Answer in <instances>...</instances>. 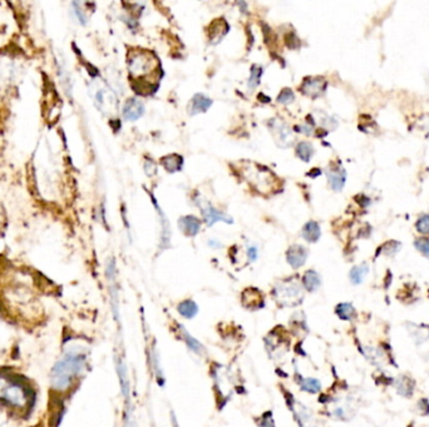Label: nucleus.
I'll return each instance as SVG.
<instances>
[{
    "label": "nucleus",
    "instance_id": "7",
    "mask_svg": "<svg viewBox=\"0 0 429 427\" xmlns=\"http://www.w3.org/2000/svg\"><path fill=\"white\" fill-rule=\"evenodd\" d=\"M326 87V81L323 78H309L304 81L303 93L310 95V97H319L323 94Z\"/></svg>",
    "mask_w": 429,
    "mask_h": 427
},
{
    "label": "nucleus",
    "instance_id": "22",
    "mask_svg": "<svg viewBox=\"0 0 429 427\" xmlns=\"http://www.w3.org/2000/svg\"><path fill=\"white\" fill-rule=\"evenodd\" d=\"M399 392H400L403 396H409V395H412L413 392V387H412V382H410V380H408V378H401L400 381H399Z\"/></svg>",
    "mask_w": 429,
    "mask_h": 427
},
{
    "label": "nucleus",
    "instance_id": "13",
    "mask_svg": "<svg viewBox=\"0 0 429 427\" xmlns=\"http://www.w3.org/2000/svg\"><path fill=\"white\" fill-rule=\"evenodd\" d=\"M296 153H297V156L300 157L303 160H309L310 158H312L314 151H313L312 144H309V143H306V142H303L297 145Z\"/></svg>",
    "mask_w": 429,
    "mask_h": 427
},
{
    "label": "nucleus",
    "instance_id": "20",
    "mask_svg": "<svg viewBox=\"0 0 429 427\" xmlns=\"http://www.w3.org/2000/svg\"><path fill=\"white\" fill-rule=\"evenodd\" d=\"M329 181H330V185L333 186L334 189H342V187L344 186L345 177L344 174H340V172H333L329 174Z\"/></svg>",
    "mask_w": 429,
    "mask_h": 427
},
{
    "label": "nucleus",
    "instance_id": "24",
    "mask_svg": "<svg viewBox=\"0 0 429 427\" xmlns=\"http://www.w3.org/2000/svg\"><path fill=\"white\" fill-rule=\"evenodd\" d=\"M415 247L422 252V253L429 258V238H421L415 240Z\"/></svg>",
    "mask_w": 429,
    "mask_h": 427
},
{
    "label": "nucleus",
    "instance_id": "27",
    "mask_svg": "<svg viewBox=\"0 0 429 427\" xmlns=\"http://www.w3.org/2000/svg\"><path fill=\"white\" fill-rule=\"evenodd\" d=\"M190 337H191V336L186 335V340H187V341H188V345H190V347H191V348H192V349H195V351H196V352H199V351H200V349H201V346H200V345H199V344H197L196 341H195V340H192V338H190Z\"/></svg>",
    "mask_w": 429,
    "mask_h": 427
},
{
    "label": "nucleus",
    "instance_id": "19",
    "mask_svg": "<svg viewBox=\"0 0 429 427\" xmlns=\"http://www.w3.org/2000/svg\"><path fill=\"white\" fill-rule=\"evenodd\" d=\"M182 222L185 223L186 228L185 231L187 232L188 235H196L200 229V223L197 219H195L194 217H187L185 219H182Z\"/></svg>",
    "mask_w": 429,
    "mask_h": 427
},
{
    "label": "nucleus",
    "instance_id": "11",
    "mask_svg": "<svg viewBox=\"0 0 429 427\" xmlns=\"http://www.w3.org/2000/svg\"><path fill=\"white\" fill-rule=\"evenodd\" d=\"M368 273V267L365 265L354 267L350 272V279L354 285H359L363 282L365 274Z\"/></svg>",
    "mask_w": 429,
    "mask_h": 427
},
{
    "label": "nucleus",
    "instance_id": "12",
    "mask_svg": "<svg viewBox=\"0 0 429 427\" xmlns=\"http://www.w3.org/2000/svg\"><path fill=\"white\" fill-rule=\"evenodd\" d=\"M162 163L166 167V169L170 170V172H174V170L180 169L181 165H182V158L178 156H169L166 157L165 160H162Z\"/></svg>",
    "mask_w": 429,
    "mask_h": 427
},
{
    "label": "nucleus",
    "instance_id": "5",
    "mask_svg": "<svg viewBox=\"0 0 429 427\" xmlns=\"http://www.w3.org/2000/svg\"><path fill=\"white\" fill-rule=\"evenodd\" d=\"M144 113V106L141 101L135 98H131L124 103L123 106V117L124 119L129 122H135L140 119Z\"/></svg>",
    "mask_w": 429,
    "mask_h": 427
},
{
    "label": "nucleus",
    "instance_id": "28",
    "mask_svg": "<svg viewBox=\"0 0 429 427\" xmlns=\"http://www.w3.org/2000/svg\"><path fill=\"white\" fill-rule=\"evenodd\" d=\"M236 4L240 6V9L242 10V13H246V4H245V0H236Z\"/></svg>",
    "mask_w": 429,
    "mask_h": 427
},
{
    "label": "nucleus",
    "instance_id": "3",
    "mask_svg": "<svg viewBox=\"0 0 429 427\" xmlns=\"http://www.w3.org/2000/svg\"><path fill=\"white\" fill-rule=\"evenodd\" d=\"M128 69L129 74L133 79L138 81H142L143 79L147 80L148 77H154V74H157L160 68H158V63L153 55L148 52H136V53L131 54L128 62Z\"/></svg>",
    "mask_w": 429,
    "mask_h": 427
},
{
    "label": "nucleus",
    "instance_id": "26",
    "mask_svg": "<svg viewBox=\"0 0 429 427\" xmlns=\"http://www.w3.org/2000/svg\"><path fill=\"white\" fill-rule=\"evenodd\" d=\"M304 388L310 392H317L320 390V383L317 380H312V378H309V380H306L305 383H304Z\"/></svg>",
    "mask_w": 429,
    "mask_h": 427
},
{
    "label": "nucleus",
    "instance_id": "23",
    "mask_svg": "<svg viewBox=\"0 0 429 427\" xmlns=\"http://www.w3.org/2000/svg\"><path fill=\"white\" fill-rule=\"evenodd\" d=\"M295 99V95L294 93H292V90L290 89H284L283 92L280 93V95L278 97V102L281 104H290L292 103Z\"/></svg>",
    "mask_w": 429,
    "mask_h": 427
},
{
    "label": "nucleus",
    "instance_id": "2",
    "mask_svg": "<svg viewBox=\"0 0 429 427\" xmlns=\"http://www.w3.org/2000/svg\"><path fill=\"white\" fill-rule=\"evenodd\" d=\"M83 360L85 357L79 353H69L63 360L59 361L52 376L54 388L64 390L69 387L73 377L83 369Z\"/></svg>",
    "mask_w": 429,
    "mask_h": 427
},
{
    "label": "nucleus",
    "instance_id": "6",
    "mask_svg": "<svg viewBox=\"0 0 429 427\" xmlns=\"http://www.w3.org/2000/svg\"><path fill=\"white\" fill-rule=\"evenodd\" d=\"M270 127H271L272 132H274V134L276 135L278 143L283 142L284 143L283 145H285V147L291 144L292 132L285 123H281V122H279V120L274 119L270 122Z\"/></svg>",
    "mask_w": 429,
    "mask_h": 427
},
{
    "label": "nucleus",
    "instance_id": "15",
    "mask_svg": "<svg viewBox=\"0 0 429 427\" xmlns=\"http://www.w3.org/2000/svg\"><path fill=\"white\" fill-rule=\"evenodd\" d=\"M262 74V69L258 65H254L253 69H251V76L249 79V89L254 90L260 83V77Z\"/></svg>",
    "mask_w": 429,
    "mask_h": 427
},
{
    "label": "nucleus",
    "instance_id": "14",
    "mask_svg": "<svg viewBox=\"0 0 429 427\" xmlns=\"http://www.w3.org/2000/svg\"><path fill=\"white\" fill-rule=\"evenodd\" d=\"M304 285L308 290L314 291L315 288H317V286L320 285V278L315 272L310 271L306 273V276L304 277Z\"/></svg>",
    "mask_w": 429,
    "mask_h": 427
},
{
    "label": "nucleus",
    "instance_id": "21",
    "mask_svg": "<svg viewBox=\"0 0 429 427\" xmlns=\"http://www.w3.org/2000/svg\"><path fill=\"white\" fill-rule=\"evenodd\" d=\"M337 312H338V315L342 317V319L349 320V319H351V316L354 315V308L351 307V304L343 303V304H339V306H338Z\"/></svg>",
    "mask_w": 429,
    "mask_h": 427
},
{
    "label": "nucleus",
    "instance_id": "9",
    "mask_svg": "<svg viewBox=\"0 0 429 427\" xmlns=\"http://www.w3.org/2000/svg\"><path fill=\"white\" fill-rule=\"evenodd\" d=\"M287 260L294 267H300L306 261V253L300 246H294L287 253Z\"/></svg>",
    "mask_w": 429,
    "mask_h": 427
},
{
    "label": "nucleus",
    "instance_id": "10",
    "mask_svg": "<svg viewBox=\"0 0 429 427\" xmlns=\"http://www.w3.org/2000/svg\"><path fill=\"white\" fill-rule=\"evenodd\" d=\"M304 236L308 240L314 242L319 238L320 236V228L315 222H309L305 227H304Z\"/></svg>",
    "mask_w": 429,
    "mask_h": 427
},
{
    "label": "nucleus",
    "instance_id": "8",
    "mask_svg": "<svg viewBox=\"0 0 429 427\" xmlns=\"http://www.w3.org/2000/svg\"><path fill=\"white\" fill-rule=\"evenodd\" d=\"M212 104V101L203 94H196L190 103L191 114H199L206 112Z\"/></svg>",
    "mask_w": 429,
    "mask_h": 427
},
{
    "label": "nucleus",
    "instance_id": "1",
    "mask_svg": "<svg viewBox=\"0 0 429 427\" xmlns=\"http://www.w3.org/2000/svg\"><path fill=\"white\" fill-rule=\"evenodd\" d=\"M33 392L22 377L11 374H0V403L14 410L29 407Z\"/></svg>",
    "mask_w": 429,
    "mask_h": 427
},
{
    "label": "nucleus",
    "instance_id": "17",
    "mask_svg": "<svg viewBox=\"0 0 429 427\" xmlns=\"http://www.w3.org/2000/svg\"><path fill=\"white\" fill-rule=\"evenodd\" d=\"M178 310H180L181 315L185 316V317H187V319H191V317L196 315V312H197L196 304L191 301H186V302H183L182 304H180Z\"/></svg>",
    "mask_w": 429,
    "mask_h": 427
},
{
    "label": "nucleus",
    "instance_id": "18",
    "mask_svg": "<svg viewBox=\"0 0 429 427\" xmlns=\"http://www.w3.org/2000/svg\"><path fill=\"white\" fill-rule=\"evenodd\" d=\"M205 218L210 226L217 221H225V219H226V218H225L224 215L221 214V213H219L217 211L213 210L212 207H208L207 210L205 211Z\"/></svg>",
    "mask_w": 429,
    "mask_h": 427
},
{
    "label": "nucleus",
    "instance_id": "16",
    "mask_svg": "<svg viewBox=\"0 0 429 427\" xmlns=\"http://www.w3.org/2000/svg\"><path fill=\"white\" fill-rule=\"evenodd\" d=\"M72 8H73L74 15H76V18L78 19V22L85 26L86 23L88 22V17L87 14H86V11L85 9H83V6H82V4L79 3V0H74L73 4H72Z\"/></svg>",
    "mask_w": 429,
    "mask_h": 427
},
{
    "label": "nucleus",
    "instance_id": "4",
    "mask_svg": "<svg viewBox=\"0 0 429 427\" xmlns=\"http://www.w3.org/2000/svg\"><path fill=\"white\" fill-rule=\"evenodd\" d=\"M94 103L97 108L103 113H113L115 112L117 108V103H115V97L110 89H107L106 87H97L95 88L94 95H93Z\"/></svg>",
    "mask_w": 429,
    "mask_h": 427
},
{
    "label": "nucleus",
    "instance_id": "25",
    "mask_svg": "<svg viewBox=\"0 0 429 427\" xmlns=\"http://www.w3.org/2000/svg\"><path fill=\"white\" fill-rule=\"evenodd\" d=\"M417 229L424 235H429V215H424L417 223Z\"/></svg>",
    "mask_w": 429,
    "mask_h": 427
}]
</instances>
